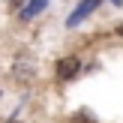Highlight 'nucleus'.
Returning <instances> with one entry per match:
<instances>
[{"mask_svg": "<svg viewBox=\"0 0 123 123\" xmlns=\"http://www.w3.org/2000/svg\"><path fill=\"white\" fill-rule=\"evenodd\" d=\"M48 0H30L27 3V9H21V21H30V18H36L42 12V6H45Z\"/></svg>", "mask_w": 123, "mask_h": 123, "instance_id": "obj_4", "label": "nucleus"}, {"mask_svg": "<svg viewBox=\"0 0 123 123\" xmlns=\"http://www.w3.org/2000/svg\"><path fill=\"white\" fill-rule=\"evenodd\" d=\"M78 69H81L78 57H63L57 63V78H60V81H72V78L78 75Z\"/></svg>", "mask_w": 123, "mask_h": 123, "instance_id": "obj_1", "label": "nucleus"}, {"mask_svg": "<svg viewBox=\"0 0 123 123\" xmlns=\"http://www.w3.org/2000/svg\"><path fill=\"white\" fill-rule=\"evenodd\" d=\"M114 33H117V36H123V24H117V27H114Z\"/></svg>", "mask_w": 123, "mask_h": 123, "instance_id": "obj_6", "label": "nucleus"}, {"mask_svg": "<svg viewBox=\"0 0 123 123\" xmlns=\"http://www.w3.org/2000/svg\"><path fill=\"white\" fill-rule=\"evenodd\" d=\"M12 75H15L18 81H30V78L36 75V69H33V63H30V60L21 54V57L15 60V69H12Z\"/></svg>", "mask_w": 123, "mask_h": 123, "instance_id": "obj_3", "label": "nucleus"}, {"mask_svg": "<svg viewBox=\"0 0 123 123\" xmlns=\"http://www.w3.org/2000/svg\"><path fill=\"white\" fill-rule=\"evenodd\" d=\"M99 3H102V0H81V6H78V9L72 12L69 18H66V24H69V27H75V24H78V21H84V18H87Z\"/></svg>", "mask_w": 123, "mask_h": 123, "instance_id": "obj_2", "label": "nucleus"}, {"mask_svg": "<svg viewBox=\"0 0 123 123\" xmlns=\"http://www.w3.org/2000/svg\"><path fill=\"white\" fill-rule=\"evenodd\" d=\"M6 3H9L12 9H21V3H24V0H6Z\"/></svg>", "mask_w": 123, "mask_h": 123, "instance_id": "obj_5", "label": "nucleus"}]
</instances>
